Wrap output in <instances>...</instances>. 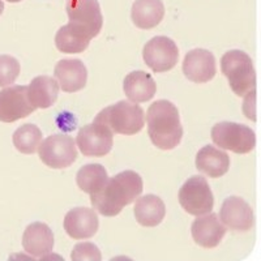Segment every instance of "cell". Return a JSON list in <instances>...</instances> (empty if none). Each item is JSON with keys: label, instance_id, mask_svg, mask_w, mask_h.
I'll list each match as a JSON object with an SVG mask.
<instances>
[{"label": "cell", "instance_id": "1", "mask_svg": "<svg viewBox=\"0 0 261 261\" xmlns=\"http://www.w3.org/2000/svg\"><path fill=\"white\" fill-rule=\"evenodd\" d=\"M143 188V178L136 171L125 170L109 179L99 192L90 195V202L97 213L105 217H115L127 205L139 199Z\"/></svg>", "mask_w": 261, "mask_h": 261}, {"label": "cell", "instance_id": "2", "mask_svg": "<svg viewBox=\"0 0 261 261\" xmlns=\"http://www.w3.org/2000/svg\"><path fill=\"white\" fill-rule=\"evenodd\" d=\"M148 135L153 145L161 150H171L180 144L183 137L178 107L167 99L150 105L146 111Z\"/></svg>", "mask_w": 261, "mask_h": 261}, {"label": "cell", "instance_id": "3", "mask_svg": "<svg viewBox=\"0 0 261 261\" xmlns=\"http://www.w3.org/2000/svg\"><path fill=\"white\" fill-rule=\"evenodd\" d=\"M145 120L143 109L137 103L124 99L105 107L97 114L93 122L105 124L110 128L113 134L132 136L141 132Z\"/></svg>", "mask_w": 261, "mask_h": 261}, {"label": "cell", "instance_id": "4", "mask_svg": "<svg viewBox=\"0 0 261 261\" xmlns=\"http://www.w3.org/2000/svg\"><path fill=\"white\" fill-rule=\"evenodd\" d=\"M221 71L238 97L256 90V72L252 59L242 50H230L221 58Z\"/></svg>", "mask_w": 261, "mask_h": 261}, {"label": "cell", "instance_id": "5", "mask_svg": "<svg viewBox=\"0 0 261 261\" xmlns=\"http://www.w3.org/2000/svg\"><path fill=\"white\" fill-rule=\"evenodd\" d=\"M211 136L217 148L234 151L237 154H247L256 146V135L253 129L241 123H217L212 128Z\"/></svg>", "mask_w": 261, "mask_h": 261}, {"label": "cell", "instance_id": "6", "mask_svg": "<svg viewBox=\"0 0 261 261\" xmlns=\"http://www.w3.org/2000/svg\"><path fill=\"white\" fill-rule=\"evenodd\" d=\"M181 208L196 217H201L213 212L214 196L208 180L201 175H193L186 180L178 192Z\"/></svg>", "mask_w": 261, "mask_h": 261}, {"label": "cell", "instance_id": "7", "mask_svg": "<svg viewBox=\"0 0 261 261\" xmlns=\"http://www.w3.org/2000/svg\"><path fill=\"white\" fill-rule=\"evenodd\" d=\"M76 141L64 134H55L46 137L38 149L39 160L54 170H62L73 165L77 160Z\"/></svg>", "mask_w": 261, "mask_h": 261}, {"label": "cell", "instance_id": "8", "mask_svg": "<svg viewBox=\"0 0 261 261\" xmlns=\"http://www.w3.org/2000/svg\"><path fill=\"white\" fill-rule=\"evenodd\" d=\"M65 11L72 27L84 33L90 39L101 33L103 16L98 0H68Z\"/></svg>", "mask_w": 261, "mask_h": 261}, {"label": "cell", "instance_id": "9", "mask_svg": "<svg viewBox=\"0 0 261 261\" xmlns=\"http://www.w3.org/2000/svg\"><path fill=\"white\" fill-rule=\"evenodd\" d=\"M143 58L145 64L155 73L171 71L179 60V48L171 38L158 36L149 39L144 46Z\"/></svg>", "mask_w": 261, "mask_h": 261}, {"label": "cell", "instance_id": "10", "mask_svg": "<svg viewBox=\"0 0 261 261\" xmlns=\"http://www.w3.org/2000/svg\"><path fill=\"white\" fill-rule=\"evenodd\" d=\"M76 144L86 157H105L113 149L114 134L105 124L93 122L80 128Z\"/></svg>", "mask_w": 261, "mask_h": 261}, {"label": "cell", "instance_id": "11", "mask_svg": "<svg viewBox=\"0 0 261 261\" xmlns=\"http://www.w3.org/2000/svg\"><path fill=\"white\" fill-rule=\"evenodd\" d=\"M34 111L36 109L28 95V86L13 85L0 90V122H17Z\"/></svg>", "mask_w": 261, "mask_h": 261}, {"label": "cell", "instance_id": "12", "mask_svg": "<svg viewBox=\"0 0 261 261\" xmlns=\"http://www.w3.org/2000/svg\"><path fill=\"white\" fill-rule=\"evenodd\" d=\"M221 222L235 231H248L255 225V214L251 205L239 196H230L220 209Z\"/></svg>", "mask_w": 261, "mask_h": 261}, {"label": "cell", "instance_id": "13", "mask_svg": "<svg viewBox=\"0 0 261 261\" xmlns=\"http://www.w3.org/2000/svg\"><path fill=\"white\" fill-rule=\"evenodd\" d=\"M181 68L184 76L192 83H209L217 73L216 58L209 50L193 48L186 54Z\"/></svg>", "mask_w": 261, "mask_h": 261}, {"label": "cell", "instance_id": "14", "mask_svg": "<svg viewBox=\"0 0 261 261\" xmlns=\"http://www.w3.org/2000/svg\"><path fill=\"white\" fill-rule=\"evenodd\" d=\"M63 226L72 239H88L98 231L99 220L94 209L77 206L65 214Z\"/></svg>", "mask_w": 261, "mask_h": 261}, {"label": "cell", "instance_id": "15", "mask_svg": "<svg viewBox=\"0 0 261 261\" xmlns=\"http://www.w3.org/2000/svg\"><path fill=\"white\" fill-rule=\"evenodd\" d=\"M54 76L65 93L83 90L88 83V69L80 59H62L54 68Z\"/></svg>", "mask_w": 261, "mask_h": 261}, {"label": "cell", "instance_id": "16", "mask_svg": "<svg viewBox=\"0 0 261 261\" xmlns=\"http://www.w3.org/2000/svg\"><path fill=\"white\" fill-rule=\"evenodd\" d=\"M191 232L196 244L202 248H214L222 242L226 226L221 222L218 214L209 213L193 221Z\"/></svg>", "mask_w": 261, "mask_h": 261}, {"label": "cell", "instance_id": "17", "mask_svg": "<svg viewBox=\"0 0 261 261\" xmlns=\"http://www.w3.org/2000/svg\"><path fill=\"white\" fill-rule=\"evenodd\" d=\"M22 247L28 255L36 257L38 261L53 251V230L43 222L30 223L22 234Z\"/></svg>", "mask_w": 261, "mask_h": 261}, {"label": "cell", "instance_id": "18", "mask_svg": "<svg viewBox=\"0 0 261 261\" xmlns=\"http://www.w3.org/2000/svg\"><path fill=\"white\" fill-rule=\"evenodd\" d=\"M196 169L209 178H221L230 169V157L222 149L205 145L196 154Z\"/></svg>", "mask_w": 261, "mask_h": 261}, {"label": "cell", "instance_id": "19", "mask_svg": "<svg viewBox=\"0 0 261 261\" xmlns=\"http://www.w3.org/2000/svg\"><path fill=\"white\" fill-rule=\"evenodd\" d=\"M123 89L128 101L139 105L150 101L154 97L157 84L145 71H134L124 77Z\"/></svg>", "mask_w": 261, "mask_h": 261}, {"label": "cell", "instance_id": "20", "mask_svg": "<svg viewBox=\"0 0 261 261\" xmlns=\"http://www.w3.org/2000/svg\"><path fill=\"white\" fill-rule=\"evenodd\" d=\"M60 86L55 77L37 76L28 85V95L34 109H48L57 102Z\"/></svg>", "mask_w": 261, "mask_h": 261}, {"label": "cell", "instance_id": "21", "mask_svg": "<svg viewBox=\"0 0 261 261\" xmlns=\"http://www.w3.org/2000/svg\"><path fill=\"white\" fill-rule=\"evenodd\" d=\"M134 213L140 225L154 227L160 225L166 216V206L160 196L145 195L135 201Z\"/></svg>", "mask_w": 261, "mask_h": 261}, {"label": "cell", "instance_id": "22", "mask_svg": "<svg viewBox=\"0 0 261 261\" xmlns=\"http://www.w3.org/2000/svg\"><path fill=\"white\" fill-rule=\"evenodd\" d=\"M165 16L162 0H135L130 9V18L139 29H153L160 25Z\"/></svg>", "mask_w": 261, "mask_h": 261}, {"label": "cell", "instance_id": "23", "mask_svg": "<svg viewBox=\"0 0 261 261\" xmlns=\"http://www.w3.org/2000/svg\"><path fill=\"white\" fill-rule=\"evenodd\" d=\"M107 171L99 163H88L79 170L76 183L83 192L94 195L99 192L109 181Z\"/></svg>", "mask_w": 261, "mask_h": 261}, {"label": "cell", "instance_id": "24", "mask_svg": "<svg viewBox=\"0 0 261 261\" xmlns=\"http://www.w3.org/2000/svg\"><path fill=\"white\" fill-rule=\"evenodd\" d=\"M92 39L84 33L79 32L71 24H67L58 30L55 36V46L63 54H80L89 47Z\"/></svg>", "mask_w": 261, "mask_h": 261}, {"label": "cell", "instance_id": "25", "mask_svg": "<svg viewBox=\"0 0 261 261\" xmlns=\"http://www.w3.org/2000/svg\"><path fill=\"white\" fill-rule=\"evenodd\" d=\"M12 141L15 148L20 153L34 154L36 151H38L39 146L43 141V136H42V130L36 124L27 123V124H22L15 130Z\"/></svg>", "mask_w": 261, "mask_h": 261}, {"label": "cell", "instance_id": "26", "mask_svg": "<svg viewBox=\"0 0 261 261\" xmlns=\"http://www.w3.org/2000/svg\"><path fill=\"white\" fill-rule=\"evenodd\" d=\"M21 71V65L16 58L11 55H0V88L11 86Z\"/></svg>", "mask_w": 261, "mask_h": 261}, {"label": "cell", "instance_id": "27", "mask_svg": "<svg viewBox=\"0 0 261 261\" xmlns=\"http://www.w3.org/2000/svg\"><path fill=\"white\" fill-rule=\"evenodd\" d=\"M72 261H102L101 249L94 243L83 242L73 247L71 253Z\"/></svg>", "mask_w": 261, "mask_h": 261}, {"label": "cell", "instance_id": "28", "mask_svg": "<svg viewBox=\"0 0 261 261\" xmlns=\"http://www.w3.org/2000/svg\"><path fill=\"white\" fill-rule=\"evenodd\" d=\"M243 114L252 122H256V90L251 92L244 97L243 101Z\"/></svg>", "mask_w": 261, "mask_h": 261}, {"label": "cell", "instance_id": "29", "mask_svg": "<svg viewBox=\"0 0 261 261\" xmlns=\"http://www.w3.org/2000/svg\"><path fill=\"white\" fill-rule=\"evenodd\" d=\"M38 261H64V258L62 257L60 255H58V253H47L46 256H43V257L39 258Z\"/></svg>", "mask_w": 261, "mask_h": 261}, {"label": "cell", "instance_id": "30", "mask_svg": "<svg viewBox=\"0 0 261 261\" xmlns=\"http://www.w3.org/2000/svg\"><path fill=\"white\" fill-rule=\"evenodd\" d=\"M3 11H4V3H3V2H2V0H0V16H2Z\"/></svg>", "mask_w": 261, "mask_h": 261}, {"label": "cell", "instance_id": "31", "mask_svg": "<svg viewBox=\"0 0 261 261\" xmlns=\"http://www.w3.org/2000/svg\"><path fill=\"white\" fill-rule=\"evenodd\" d=\"M7 2H9V3H20L21 0H7Z\"/></svg>", "mask_w": 261, "mask_h": 261}]
</instances>
